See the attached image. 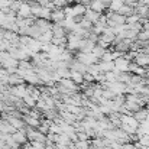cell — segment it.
Wrapping results in <instances>:
<instances>
[{
	"label": "cell",
	"instance_id": "cell-3",
	"mask_svg": "<svg viewBox=\"0 0 149 149\" xmlns=\"http://www.w3.org/2000/svg\"><path fill=\"white\" fill-rule=\"evenodd\" d=\"M87 9H90V10L96 12V13L103 15V13L107 10V6H106L104 3H101L100 0H90V4H88V7H87Z\"/></svg>",
	"mask_w": 149,
	"mask_h": 149
},
{
	"label": "cell",
	"instance_id": "cell-7",
	"mask_svg": "<svg viewBox=\"0 0 149 149\" xmlns=\"http://www.w3.org/2000/svg\"><path fill=\"white\" fill-rule=\"evenodd\" d=\"M71 6H72L74 16H84L86 12H87V6H84L83 3H74V4H71Z\"/></svg>",
	"mask_w": 149,
	"mask_h": 149
},
{
	"label": "cell",
	"instance_id": "cell-6",
	"mask_svg": "<svg viewBox=\"0 0 149 149\" xmlns=\"http://www.w3.org/2000/svg\"><path fill=\"white\" fill-rule=\"evenodd\" d=\"M70 80L74 83V84H77L78 87L84 83V75L81 74V72H78V71H72V70H70Z\"/></svg>",
	"mask_w": 149,
	"mask_h": 149
},
{
	"label": "cell",
	"instance_id": "cell-8",
	"mask_svg": "<svg viewBox=\"0 0 149 149\" xmlns=\"http://www.w3.org/2000/svg\"><path fill=\"white\" fill-rule=\"evenodd\" d=\"M100 13H96V12H93V10H90V9H87V12H86V15H84V17L90 22V23H93V25H96L97 22L100 20Z\"/></svg>",
	"mask_w": 149,
	"mask_h": 149
},
{
	"label": "cell",
	"instance_id": "cell-12",
	"mask_svg": "<svg viewBox=\"0 0 149 149\" xmlns=\"http://www.w3.org/2000/svg\"><path fill=\"white\" fill-rule=\"evenodd\" d=\"M106 28H107V26H106L104 23H101V22H97L96 25H93V28H91V32H93L94 35H97V36H101Z\"/></svg>",
	"mask_w": 149,
	"mask_h": 149
},
{
	"label": "cell",
	"instance_id": "cell-15",
	"mask_svg": "<svg viewBox=\"0 0 149 149\" xmlns=\"http://www.w3.org/2000/svg\"><path fill=\"white\" fill-rule=\"evenodd\" d=\"M145 110H146V113L149 114V104H146V106H145Z\"/></svg>",
	"mask_w": 149,
	"mask_h": 149
},
{
	"label": "cell",
	"instance_id": "cell-2",
	"mask_svg": "<svg viewBox=\"0 0 149 149\" xmlns=\"http://www.w3.org/2000/svg\"><path fill=\"white\" fill-rule=\"evenodd\" d=\"M113 62H114V70L117 72H129V64H130V61H127L123 56H120V58L114 59Z\"/></svg>",
	"mask_w": 149,
	"mask_h": 149
},
{
	"label": "cell",
	"instance_id": "cell-9",
	"mask_svg": "<svg viewBox=\"0 0 149 149\" xmlns=\"http://www.w3.org/2000/svg\"><path fill=\"white\" fill-rule=\"evenodd\" d=\"M123 4H125V0H111L110 4H109V7H107V10L111 12V13H117L119 9H120Z\"/></svg>",
	"mask_w": 149,
	"mask_h": 149
},
{
	"label": "cell",
	"instance_id": "cell-10",
	"mask_svg": "<svg viewBox=\"0 0 149 149\" xmlns=\"http://www.w3.org/2000/svg\"><path fill=\"white\" fill-rule=\"evenodd\" d=\"M99 68L101 72H110L114 70V62H104V61H99Z\"/></svg>",
	"mask_w": 149,
	"mask_h": 149
},
{
	"label": "cell",
	"instance_id": "cell-14",
	"mask_svg": "<svg viewBox=\"0 0 149 149\" xmlns=\"http://www.w3.org/2000/svg\"><path fill=\"white\" fill-rule=\"evenodd\" d=\"M100 61H104V62H111V61H113L111 52H110V51H106V52H104V55L101 56V59H100Z\"/></svg>",
	"mask_w": 149,
	"mask_h": 149
},
{
	"label": "cell",
	"instance_id": "cell-13",
	"mask_svg": "<svg viewBox=\"0 0 149 149\" xmlns=\"http://www.w3.org/2000/svg\"><path fill=\"white\" fill-rule=\"evenodd\" d=\"M119 15H123V16H130V15H133L135 13V9L133 7H130V6H127V4H123L120 9H119V12H117Z\"/></svg>",
	"mask_w": 149,
	"mask_h": 149
},
{
	"label": "cell",
	"instance_id": "cell-4",
	"mask_svg": "<svg viewBox=\"0 0 149 149\" xmlns=\"http://www.w3.org/2000/svg\"><path fill=\"white\" fill-rule=\"evenodd\" d=\"M133 62H135L136 65L143 67V68H146V70H148V68H149V54H145V52L138 54V55L135 56Z\"/></svg>",
	"mask_w": 149,
	"mask_h": 149
},
{
	"label": "cell",
	"instance_id": "cell-1",
	"mask_svg": "<svg viewBox=\"0 0 149 149\" xmlns=\"http://www.w3.org/2000/svg\"><path fill=\"white\" fill-rule=\"evenodd\" d=\"M16 16H17L19 19H29V17H33L32 13H31V3L22 1V4H20V7H19V10H17V13H16Z\"/></svg>",
	"mask_w": 149,
	"mask_h": 149
},
{
	"label": "cell",
	"instance_id": "cell-5",
	"mask_svg": "<svg viewBox=\"0 0 149 149\" xmlns=\"http://www.w3.org/2000/svg\"><path fill=\"white\" fill-rule=\"evenodd\" d=\"M65 20V13H64V9H55L52 10V15H51V23H61Z\"/></svg>",
	"mask_w": 149,
	"mask_h": 149
},
{
	"label": "cell",
	"instance_id": "cell-11",
	"mask_svg": "<svg viewBox=\"0 0 149 149\" xmlns=\"http://www.w3.org/2000/svg\"><path fill=\"white\" fill-rule=\"evenodd\" d=\"M132 116H133V117H135V119L139 122V125H141L142 122H145V120H146V116H148V113H146V110H145V107H143V109L138 110L136 113H133Z\"/></svg>",
	"mask_w": 149,
	"mask_h": 149
}]
</instances>
